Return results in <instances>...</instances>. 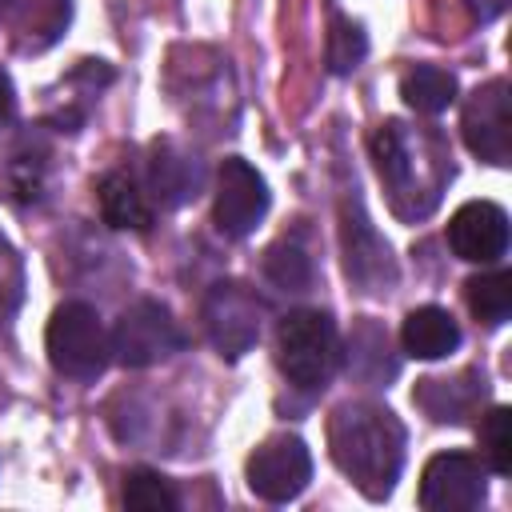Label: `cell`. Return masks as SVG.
<instances>
[{
    "label": "cell",
    "instance_id": "cell-6",
    "mask_svg": "<svg viewBox=\"0 0 512 512\" xmlns=\"http://www.w3.org/2000/svg\"><path fill=\"white\" fill-rule=\"evenodd\" d=\"M260 300L240 280H216L204 292V328L220 356L240 360L260 340Z\"/></svg>",
    "mask_w": 512,
    "mask_h": 512
},
{
    "label": "cell",
    "instance_id": "cell-10",
    "mask_svg": "<svg viewBox=\"0 0 512 512\" xmlns=\"http://www.w3.org/2000/svg\"><path fill=\"white\" fill-rule=\"evenodd\" d=\"M508 80H488L480 84L460 116L464 128V144L472 148V156H480L484 164L504 168L512 160V112H508Z\"/></svg>",
    "mask_w": 512,
    "mask_h": 512
},
{
    "label": "cell",
    "instance_id": "cell-23",
    "mask_svg": "<svg viewBox=\"0 0 512 512\" xmlns=\"http://www.w3.org/2000/svg\"><path fill=\"white\" fill-rule=\"evenodd\" d=\"M124 504L136 508V512H176V492L172 484L152 472V468H132L124 476Z\"/></svg>",
    "mask_w": 512,
    "mask_h": 512
},
{
    "label": "cell",
    "instance_id": "cell-13",
    "mask_svg": "<svg viewBox=\"0 0 512 512\" xmlns=\"http://www.w3.org/2000/svg\"><path fill=\"white\" fill-rule=\"evenodd\" d=\"M148 184H152V196L164 208H176V204H188L200 192L204 168L176 140H156L152 144V160H148Z\"/></svg>",
    "mask_w": 512,
    "mask_h": 512
},
{
    "label": "cell",
    "instance_id": "cell-22",
    "mask_svg": "<svg viewBox=\"0 0 512 512\" xmlns=\"http://www.w3.org/2000/svg\"><path fill=\"white\" fill-rule=\"evenodd\" d=\"M44 176H48V148L36 144V140H24L12 156V168H8L16 200H24V204L40 200L44 196Z\"/></svg>",
    "mask_w": 512,
    "mask_h": 512
},
{
    "label": "cell",
    "instance_id": "cell-19",
    "mask_svg": "<svg viewBox=\"0 0 512 512\" xmlns=\"http://www.w3.org/2000/svg\"><path fill=\"white\" fill-rule=\"evenodd\" d=\"M400 96L412 112H424V116H436L444 112L452 100H456V76L436 68V64H416L404 72L400 80Z\"/></svg>",
    "mask_w": 512,
    "mask_h": 512
},
{
    "label": "cell",
    "instance_id": "cell-24",
    "mask_svg": "<svg viewBox=\"0 0 512 512\" xmlns=\"http://www.w3.org/2000/svg\"><path fill=\"white\" fill-rule=\"evenodd\" d=\"M480 456L496 476L512 472V412L496 404L480 424Z\"/></svg>",
    "mask_w": 512,
    "mask_h": 512
},
{
    "label": "cell",
    "instance_id": "cell-14",
    "mask_svg": "<svg viewBox=\"0 0 512 512\" xmlns=\"http://www.w3.org/2000/svg\"><path fill=\"white\" fill-rule=\"evenodd\" d=\"M412 400L436 420V424H460L476 412L484 400V376L480 372H460V376H428L416 384Z\"/></svg>",
    "mask_w": 512,
    "mask_h": 512
},
{
    "label": "cell",
    "instance_id": "cell-7",
    "mask_svg": "<svg viewBox=\"0 0 512 512\" xmlns=\"http://www.w3.org/2000/svg\"><path fill=\"white\" fill-rule=\"evenodd\" d=\"M180 344H184V336H180L172 312L156 300L128 304L112 328V356L124 368H148L156 360H168L172 352H180Z\"/></svg>",
    "mask_w": 512,
    "mask_h": 512
},
{
    "label": "cell",
    "instance_id": "cell-9",
    "mask_svg": "<svg viewBox=\"0 0 512 512\" xmlns=\"http://www.w3.org/2000/svg\"><path fill=\"white\" fill-rule=\"evenodd\" d=\"M488 496V472L468 452H440L424 464L420 508L428 512H472Z\"/></svg>",
    "mask_w": 512,
    "mask_h": 512
},
{
    "label": "cell",
    "instance_id": "cell-2",
    "mask_svg": "<svg viewBox=\"0 0 512 512\" xmlns=\"http://www.w3.org/2000/svg\"><path fill=\"white\" fill-rule=\"evenodd\" d=\"M328 448L336 468L368 500L392 496L404 468V424L384 404H368V400L340 404L328 420Z\"/></svg>",
    "mask_w": 512,
    "mask_h": 512
},
{
    "label": "cell",
    "instance_id": "cell-28",
    "mask_svg": "<svg viewBox=\"0 0 512 512\" xmlns=\"http://www.w3.org/2000/svg\"><path fill=\"white\" fill-rule=\"evenodd\" d=\"M12 104H16V96H12V80H8V72L0 68V124H8Z\"/></svg>",
    "mask_w": 512,
    "mask_h": 512
},
{
    "label": "cell",
    "instance_id": "cell-17",
    "mask_svg": "<svg viewBox=\"0 0 512 512\" xmlns=\"http://www.w3.org/2000/svg\"><path fill=\"white\" fill-rule=\"evenodd\" d=\"M68 12H72L68 0H16L12 4L16 48L20 52H44L48 44H56L64 24H68Z\"/></svg>",
    "mask_w": 512,
    "mask_h": 512
},
{
    "label": "cell",
    "instance_id": "cell-21",
    "mask_svg": "<svg viewBox=\"0 0 512 512\" xmlns=\"http://www.w3.org/2000/svg\"><path fill=\"white\" fill-rule=\"evenodd\" d=\"M264 276H268L276 288H284V292H304V288L312 284V260H308V252H304L300 244L280 240V244H272L268 256H264Z\"/></svg>",
    "mask_w": 512,
    "mask_h": 512
},
{
    "label": "cell",
    "instance_id": "cell-5",
    "mask_svg": "<svg viewBox=\"0 0 512 512\" xmlns=\"http://www.w3.org/2000/svg\"><path fill=\"white\" fill-rule=\"evenodd\" d=\"M340 248H344V272L348 280L368 292V296H384L396 288V260L388 240L376 232V224L368 220L356 188L340 200Z\"/></svg>",
    "mask_w": 512,
    "mask_h": 512
},
{
    "label": "cell",
    "instance_id": "cell-20",
    "mask_svg": "<svg viewBox=\"0 0 512 512\" xmlns=\"http://www.w3.org/2000/svg\"><path fill=\"white\" fill-rule=\"evenodd\" d=\"M468 308L484 328H500L512 316V272L496 268V272H480L464 284Z\"/></svg>",
    "mask_w": 512,
    "mask_h": 512
},
{
    "label": "cell",
    "instance_id": "cell-1",
    "mask_svg": "<svg viewBox=\"0 0 512 512\" xmlns=\"http://www.w3.org/2000/svg\"><path fill=\"white\" fill-rule=\"evenodd\" d=\"M372 160L400 220H424L452 180V152L436 128L384 120L372 132Z\"/></svg>",
    "mask_w": 512,
    "mask_h": 512
},
{
    "label": "cell",
    "instance_id": "cell-26",
    "mask_svg": "<svg viewBox=\"0 0 512 512\" xmlns=\"http://www.w3.org/2000/svg\"><path fill=\"white\" fill-rule=\"evenodd\" d=\"M20 292H24V272H20V256L16 248L0 236V320H8L20 304Z\"/></svg>",
    "mask_w": 512,
    "mask_h": 512
},
{
    "label": "cell",
    "instance_id": "cell-3",
    "mask_svg": "<svg viewBox=\"0 0 512 512\" xmlns=\"http://www.w3.org/2000/svg\"><path fill=\"white\" fill-rule=\"evenodd\" d=\"M276 364L288 376V384L304 392L324 388L340 364V336L332 316L316 308L288 312L276 328Z\"/></svg>",
    "mask_w": 512,
    "mask_h": 512
},
{
    "label": "cell",
    "instance_id": "cell-25",
    "mask_svg": "<svg viewBox=\"0 0 512 512\" xmlns=\"http://www.w3.org/2000/svg\"><path fill=\"white\" fill-rule=\"evenodd\" d=\"M364 52H368L364 28L352 24L348 16H336L332 20V32H328V68L332 72H352V68H360Z\"/></svg>",
    "mask_w": 512,
    "mask_h": 512
},
{
    "label": "cell",
    "instance_id": "cell-12",
    "mask_svg": "<svg viewBox=\"0 0 512 512\" xmlns=\"http://www.w3.org/2000/svg\"><path fill=\"white\" fill-rule=\"evenodd\" d=\"M448 248L468 264H496L508 252V216L492 200H468L448 220Z\"/></svg>",
    "mask_w": 512,
    "mask_h": 512
},
{
    "label": "cell",
    "instance_id": "cell-8",
    "mask_svg": "<svg viewBox=\"0 0 512 512\" xmlns=\"http://www.w3.org/2000/svg\"><path fill=\"white\" fill-rule=\"evenodd\" d=\"M248 488L268 504L296 500L312 480V452L300 436H272L248 456Z\"/></svg>",
    "mask_w": 512,
    "mask_h": 512
},
{
    "label": "cell",
    "instance_id": "cell-11",
    "mask_svg": "<svg viewBox=\"0 0 512 512\" xmlns=\"http://www.w3.org/2000/svg\"><path fill=\"white\" fill-rule=\"evenodd\" d=\"M268 212V184L264 176L240 160L228 156L216 172V228L232 240H244Z\"/></svg>",
    "mask_w": 512,
    "mask_h": 512
},
{
    "label": "cell",
    "instance_id": "cell-15",
    "mask_svg": "<svg viewBox=\"0 0 512 512\" xmlns=\"http://www.w3.org/2000/svg\"><path fill=\"white\" fill-rule=\"evenodd\" d=\"M400 340H404V352H408V356H416V360H440V356L456 352V344H460V324L452 320L448 308L424 304V308H412V312L404 316Z\"/></svg>",
    "mask_w": 512,
    "mask_h": 512
},
{
    "label": "cell",
    "instance_id": "cell-4",
    "mask_svg": "<svg viewBox=\"0 0 512 512\" xmlns=\"http://www.w3.org/2000/svg\"><path fill=\"white\" fill-rule=\"evenodd\" d=\"M48 360L68 380H96L112 360V336L104 332V320L92 304L68 300L52 312L44 332Z\"/></svg>",
    "mask_w": 512,
    "mask_h": 512
},
{
    "label": "cell",
    "instance_id": "cell-16",
    "mask_svg": "<svg viewBox=\"0 0 512 512\" xmlns=\"http://www.w3.org/2000/svg\"><path fill=\"white\" fill-rule=\"evenodd\" d=\"M96 200H100V216L108 228L120 232H148L152 224V204L140 192V184L128 172H104L96 184Z\"/></svg>",
    "mask_w": 512,
    "mask_h": 512
},
{
    "label": "cell",
    "instance_id": "cell-29",
    "mask_svg": "<svg viewBox=\"0 0 512 512\" xmlns=\"http://www.w3.org/2000/svg\"><path fill=\"white\" fill-rule=\"evenodd\" d=\"M12 4H16V0H0V20H4L8 12H12Z\"/></svg>",
    "mask_w": 512,
    "mask_h": 512
},
{
    "label": "cell",
    "instance_id": "cell-27",
    "mask_svg": "<svg viewBox=\"0 0 512 512\" xmlns=\"http://www.w3.org/2000/svg\"><path fill=\"white\" fill-rule=\"evenodd\" d=\"M464 4H468V12H472V20H480V24H488V20H496V16H504L512 0H464Z\"/></svg>",
    "mask_w": 512,
    "mask_h": 512
},
{
    "label": "cell",
    "instance_id": "cell-18",
    "mask_svg": "<svg viewBox=\"0 0 512 512\" xmlns=\"http://www.w3.org/2000/svg\"><path fill=\"white\" fill-rule=\"evenodd\" d=\"M396 356H392V344H388V332L376 324V320H360L352 328V340H348V372L364 384H384L396 376Z\"/></svg>",
    "mask_w": 512,
    "mask_h": 512
}]
</instances>
